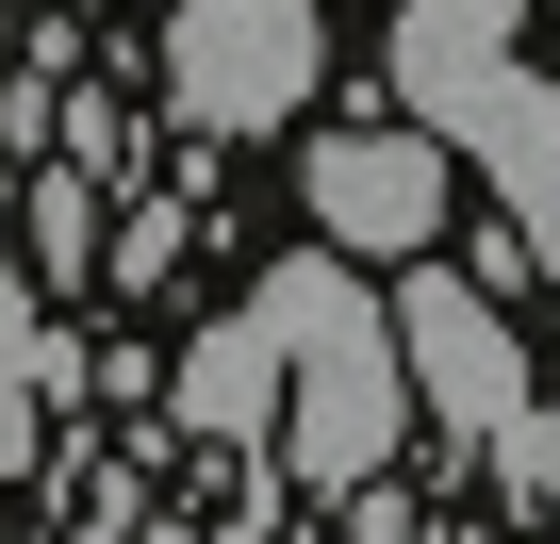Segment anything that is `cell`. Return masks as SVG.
Segmentation results:
<instances>
[{
    "mask_svg": "<svg viewBox=\"0 0 560 544\" xmlns=\"http://www.w3.org/2000/svg\"><path fill=\"white\" fill-rule=\"evenodd\" d=\"M247 331L280 347V478H298V495H330V511H347L363 478H396V429H412V396H396V347H380L363 264H330V247L264 264Z\"/></svg>",
    "mask_w": 560,
    "mask_h": 544,
    "instance_id": "6da1fadb",
    "label": "cell"
},
{
    "mask_svg": "<svg viewBox=\"0 0 560 544\" xmlns=\"http://www.w3.org/2000/svg\"><path fill=\"white\" fill-rule=\"evenodd\" d=\"M314 83H330V18L314 0H165V116L182 132L247 149L280 116H314Z\"/></svg>",
    "mask_w": 560,
    "mask_h": 544,
    "instance_id": "7a4b0ae2",
    "label": "cell"
},
{
    "mask_svg": "<svg viewBox=\"0 0 560 544\" xmlns=\"http://www.w3.org/2000/svg\"><path fill=\"white\" fill-rule=\"evenodd\" d=\"M380 347H396V396H429V429H462L478 462H511V429H527V347H511V314L478 298V281H429L412 264V298H380Z\"/></svg>",
    "mask_w": 560,
    "mask_h": 544,
    "instance_id": "3957f363",
    "label": "cell"
},
{
    "mask_svg": "<svg viewBox=\"0 0 560 544\" xmlns=\"http://www.w3.org/2000/svg\"><path fill=\"white\" fill-rule=\"evenodd\" d=\"M298 198H314V231H330V264H429V231H445V149L429 132H314V165H298Z\"/></svg>",
    "mask_w": 560,
    "mask_h": 544,
    "instance_id": "277c9868",
    "label": "cell"
},
{
    "mask_svg": "<svg viewBox=\"0 0 560 544\" xmlns=\"http://www.w3.org/2000/svg\"><path fill=\"white\" fill-rule=\"evenodd\" d=\"M429 149H462V165H494V198H511V231L544 247V281H560V83H527V67H494V83H462V100L429 116Z\"/></svg>",
    "mask_w": 560,
    "mask_h": 544,
    "instance_id": "5b68a950",
    "label": "cell"
},
{
    "mask_svg": "<svg viewBox=\"0 0 560 544\" xmlns=\"http://www.w3.org/2000/svg\"><path fill=\"white\" fill-rule=\"evenodd\" d=\"M511 34H527V0H396V34H380V67H396V100H412V132L462 100V83H494L511 67Z\"/></svg>",
    "mask_w": 560,
    "mask_h": 544,
    "instance_id": "8992f818",
    "label": "cell"
},
{
    "mask_svg": "<svg viewBox=\"0 0 560 544\" xmlns=\"http://www.w3.org/2000/svg\"><path fill=\"white\" fill-rule=\"evenodd\" d=\"M165 413H182V445H247V429H280V347L231 314V331H198L182 347V380H165Z\"/></svg>",
    "mask_w": 560,
    "mask_h": 544,
    "instance_id": "52a82bcc",
    "label": "cell"
},
{
    "mask_svg": "<svg viewBox=\"0 0 560 544\" xmlns=\"http://www.w3.org/2000/svg\"><path fill=\"white\" fill-rule=\"evenodd\" d=\"M494 478H511V495L560 528V396H527V429H511V462H494Z\"/></svg>",
    "mask_w": 560,
    "mask_h": 544,
    "instance_id": "ba28073f",
    "label": "cell"
},
{
    "mask_svg": "<svg viewBox=\"0 0 560 544\" xmlns=\"http://www.w3.org/2000/svg\"><path fill=\"white\" fill-rule=\"evenodd\" d=\"M0 347H18V264H0Z\"/></svg>",
    "mask_w": 560,
    "mask_h": 544,
    "instance_id": "9c48e42d",
    "label": "cell"
},
{
    "mask_svg": "<svg viewBox=\"0 0 560 544\" xmlns=\"http://www.w3.org/2000/svg\"><path fill=\"white\" fill-rule=\"evenodd\" d=\"M149 544H198V528H149Z\"/></svg>",
    "mask_w": 560,
    "mask_h": 544,
    "instance_id": "30bf717a",
    "label": "cell"
},
{
    "mask_svg": "<svg viewBox=\"0 0 560 544\" xmlns=\"http://www.w3.org/2000/svg\"><path fill=\"white\" fill-rule=\"evenodd\" d=\"M527 544H544V528H527Z\"/></svg>",
    "mask_w": 560,
    "mask_h": 544,
    "instance_id": "8fae6325",
    "label": "cell"
}]
</instances>
